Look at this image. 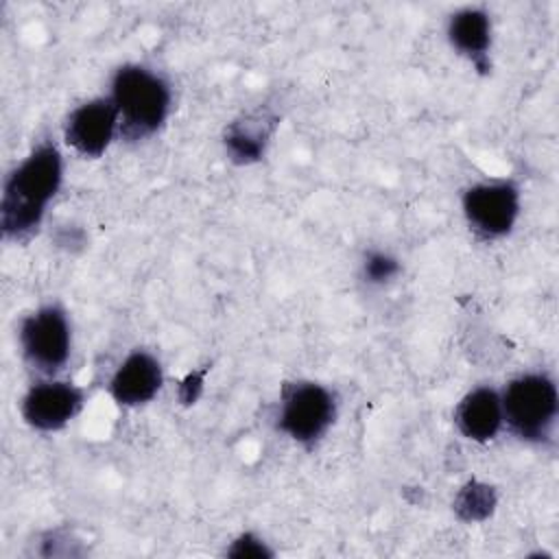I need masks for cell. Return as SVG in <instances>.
<instances>
[{"instance_id": "1", "label": "cell", "mask_w": 559, "mask_h": 559, "mask_svg": "<svg viewBox=\"0 0 559 559\" xmlns=\"http://www.w3.org/2000/svg\"><path fill=\"white\" fill-rule=\"evenodd\" d=\"M61 153L52 142L35 146L4 179L2 190V231L7 238L22 240L37 231L46 205L61 186Z\"/></svg>"}, {"instance_id": "2", "label": "cell", "mask_w": 559, "mask_h": 559, "mask_svg": "<svg viewBox=\"0 0 559 559\" xmlns=\"http://www.w3.org/2000/svg\"><path fill=\"white\" fill-rule=\"evenodd\" d=\"M109 98L118 111V131L129 140L155 133L170 111V87L153 70L129 63L116 70Z\"/></svg>"}, {"instance_id": "3", "label": "cell", "mask_w": 559, "mask_h": 559, "mask_svg": "<svg viewBox=\"0 0 559 559\" xmlns=\"http://www.w3.org/2000/svg\"><path fill=\"white\" fill-rule=\"evenodd\" d=\"M502 415L511 430L524 441H546L555 428L559 395L546 373H522L500 393Z\"/></svg>"}, {"instance_id": "4", "label": "cell", "mask_w": 559, "mask_h": 559, "mask_svg": "<svg viewBox=\"0 0 559 559\" xmlns=\"http://www.w3.org/2000/svg\"><path fill=\"white\" fill-rule=\"evenodd\" d=\"M336 417L334 393L317 382H290L284 386L277 411V428L301 445H314Z\"/></svg>"}, {"instance_id": "5", "label": "cell", "mask_w": 559, "mask_h": 559, "mask_svg": "<svg viewBox=\"0 0 559 559\" xmlns=\"http://www.w3.org/2000/svg\"><path fill=\"white\" fill-rule=\"evenodd\" d=\"M22 356L39 373H57L70 358L72 332L68 314L57 304L39 306L20 325Z\"/></svg>"}, {"instance_id": "6", "label": "cell", "mask_w": 559, "mask_h": 559, "mask_svg": "<svg viewBox=\"0 0 559 559\" xmlns=\"http://www.w3.org/2000/svg\"><path fill=\"white\" fill-rule=\"evenodd\" d=\"M463 214L478 236H507L520 214V192L509 181L476 183L463 194Z\"/></svg>"}, {"instance_id": "7", "label": "cell", "mask_w": 559, "mask_h": 559, "mask_svg": "<svg viewBox=\"0 0 559 559\" xmlns=\"http://www.w3.org/2000/svg\"><path fill=\"white\" fill-rule=\"evenodd\" d=\"M85 393L66 380H44L33 384L22 397L24 421L41 432L61 430L83 406Z\"/></svg>"}, {"instance_id": "8", "label": "cell", "mask_w": 559, "mask_h": 559, "mask_svg": "<svg viewBox=\"0 0 559 559\" xmlns=\"http://www.w3.org/2000/svg\"><path fill=\"white\" fill-rule=\"evenodd\" d=\"M118 111L109 96L92 98L70 111L63 133L66 142L83 157H100L118 131Z\"/></svg>"}, {"instance_id": "9", "label": "cell", "mask_w": 559, "mask_h": 559, "mask_svg": "<svg viewBox=\"0 0 559 559\" xmlns=\"http://www.w3.org/2000/svg\"><path fill=\"white\" fill-rule=\"evenodd\" d=\"M164 373L159 360L148 352L129 354L109 380L111 397L122 406H140L157 395Z\"/></svg>"}, {"instance_id": "10", "label": "cell", "mask_w": 559, "mask_h": 559, "mask_svg": "<svg viewBox=\"0 0 559 559\" xmlns=\"http://www.w3.org/2000/svg\"><path fill=\"white\" fill-rule=\"evenodd\" d=\"M502 400L491 386H478L469 391L454 411V424L463 437L485 443L491 441L502 428Z\"/></svg>"}, {"instance_id": "11", "label": "cell", "mask_w": 559, "mask_h": 559, "mask_svg": "<svg viewBox=\"0 0 559 559\" xmlns=\"http://www.w3.org/2000/svg\"><path fill=\"white\" fill-rule=\"evenodd\" d=\"M448 39L478 70H487V50L491 46V22L483 9L465 7L452 13L448 22Z\"/></svg>"}, {"instance_id": "12", "label": "cell", "mask_w": 559, "mask_h": 559, "mask_svg": "<svg viewBox=\"0 0 559 559\" xmlns=\"http://www.w3.org/2000/svg\"><path fill=\"white\" fill-rule=\"evenodd\" d=\"M264 138H266V129L264 124L253 129V122H236L229 133H227V148L229 153L240 159V162H249V159H258L264 146Z\"/></svg>"}, {"instance_id": "13", "label": "cell", "mask_w": 559, "mask_h": 559, "mask_svg": "<svg viewBox=\"0 0 559 559\" xmlns=\"http://www.w3.org/2000/svg\"><path fill=\"white\" fill-rule=\"evenodd\" d=\"M400 273V262L384 251H371L362 262V275L369 284H384Z\"/></svg>"}, {"instance_id": "14", "label": "cell", "mask_w": 559, "mask_h": 559, "mask_svg": "<svg viewBox=\"0 0 559 559\" xmlns=\"http://www.w3.org/2000/svg\"><path fill=\"white\" fill-rule=\"evenodd\" d=\"M229 555H236V557H262V555H271V552L253 535H242L240 539H236V544L229 550Z\"/></svg>"}]
</instances>
